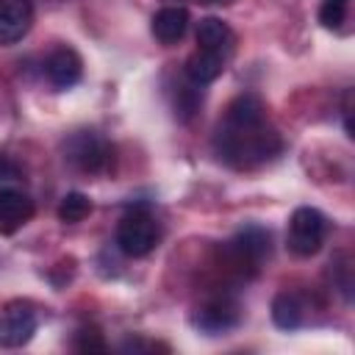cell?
Wrapping results in <instances>:
<instances>
[{
	"instance_id": "6da1fadb",
	"label": "cell",
	"mask_w": 355,
	"mask_h": 355,
	"mask_svg": "<svg viewBox=\"0 0 355 355\" xmlns=\"http://www.w3.org/2000/svg\"><path fill=\"white\" fill-rule=\"evenodd\" d=\"M214 150L233 169H255L272 161L283 150V141L266 125L263 103L255 94H239L216 128Z\"/></svg>"
},
{
	"instance_id": "7a4b0ae2",
	"label": "cell",
	"mask_w": 355,
	"mask_h": 355,
	"mask_svg": "<svg viewBox=\"0 0 355 355\" xmlns=\"http://www.w3.org/2000/svg\"><path fill=\"white\" fill-rule=\"evenodd\" d=\"M111 158H114L111 144L94 130H75L64 141V161L78 172H86V175L105 172L111 166Z\"/></svg>"
},
{
	"instance_id": "3957f363",
	"label": "cell",
	"mask_w": 355,
	"mask_h": 355,
	"mask_svg": "<svg viewBox=\"0 0 355 355\" xmlns=\"http://www.w3.org/2000/svg\"><path fill=\"white\" fill-rule=\"evenodd\" d=\"M327 233V219L316 211V208H297L288 219V236L286 244L297 258H311L313 252H319L322 241Z\"/></svg>"
},
{
	"instance_id": "277c9868",
	"label": "cell",
	"mask_w": 355,
	"mask_h": 355,
	"mask_svg": "<svg viewBox=\"0 0 355 355\" xmlns=\"http://www.w3.org/2000/svg\"><path fill=\"white\" fill-rule=\"evenodd\" d=\"M116 244L130 258H141V255L153 252L158 244V222L147 211H133V214L122 216V222L116 227Z\"/></svg>"
},
{
	"instance_id": "5b68a950",
	"label": "cell",
	"mask_w": 355,
	"mask_h": 355,
	"mask_svg": "<svg viewBox=\"0 0 355 355\" xmlns=\"http://www.w3.org/2000/svg\"><path fill=\"white\" fill-rule=\"evenodd\" d=\"M227 252H230L233 266H239L241 272L244 269H252L255 272L261 266V261L269 255V233L261 230V227H255V225H250V227L239 230L230 239Z\"/></svg>"
},
{
	"instance_id": "8992f818",
	"label": "cell",
	"mask_w": 355,
	"mask_h": 355,
	"mask_svg": "<svg viewBox=\"0 0 355 355\" xmlns=\"http://www.w3.org/2000/svg\"><path fill=\"white\" fill-rule=\"evenodd\" d=\"M239 305L227 297H216V300H208L205 305H200L194 313H191V324L208 336H219V333H227L230 327L239 324Z\"/></svg>"
},
{
	"instance_id": "52a82bcc",
	"label": "cell",
	"mask_w": 355,
	"mask_h": 355,
	"mask_svg": "<svg viewBox=\"0 0 355 355\" xmlns=\"http://www.w3.org/2000/svg\"><path fill=\"white\" fill-rule=\"evenodd\" d=\"M33 22V0H0V47L22 42Z\"/></svg>"
},
{
	"instance_id": "ba28073f",
	"label": "cell",
	"mask_w": 355,
	"mask_h": 355,
	"mask_svg": "<svg viewBox=\"0 0 355 355\" xmlns=\"http://www.w3.org/2000/svg\"><path fill=\"white\" fill-rule=\"evenodd\" d=\"M44 72H47V80H50L58 92H64V89H72V86L80 80V75H83V61H80V55H78L72 47H58V50H53V53L47 55Z\"/></svg>"
},
{
	"instance_id": "9c48e42d",
	"label": "cell",
	"mask_w": 355,
	"mask_h": 355,
	"mask_svg": "<svg viewBox=\"0 0 355 355\" xmlns=\"http://www.w3.org/2000/svg\"><path fill=\"white\" fill-rule=\"evenodd\" d=\"M36 330V316L28 305H8L3 319H0V344L3 347H22L25 341H31Z\"/></svg>"
},
{
	"instance_id": "30bf717a",
	"label": "cell",
	"mask_w": 355,
	"mask_h": 355,
	"mask_svg": "<svg viewBox=\"0 0 355 355\" xmlns=\"http://www.w3.org/2000/svg\"><path fill=\"white\" fill-rule=\"evenodd\" d=\"M33 216V200L14 189H0V233L19 230Z\"/></svg>"
},
{
	"instance_id": "8fae6325",
	"label": "cell",
	"mask_w": 355,
	"mask_h": 355,
	"mask_svg": "<svg viewBox=\"0 0 355 355\" xmlns=\"http://www.w3.org/2000/svg\"><path fill=\"white\" fill-rule=\"evenodd\" d=\"M233 31L227 22H222L219 17H202L197 22V47L200 50H211L227 58V53L233 50Z\"/></svg>"
},
{
	"instance_id": "7c38bea8",
	"label": "cell",
	"mask_w": 355,
	"mask_h": 355,
	"mask_svg": "<svg viewBox=\"0 0 355 355\" xmlns=\"http://www.w3.org/2000/svg\"><path fill=\"white\" fill-rule=\"evenodd\" d=\"M189 28V11L183 6H164L161 11H155L153 17V36L161 44H175L183 39Z\"/></svg>"
},
{
	"instance_id": "4fadbf2b",
	"label": "cell",
	"mask_w": 355,
	"mask_h": 355,
	"mask_svg": "<svg viewBox=\"0 0 355 355\" xmlns=\"http://www.w3.org/2000/svg\"><path fill=\"white\" fill-rule=\"evenodd\" d=\"M225 61H227L225 55L197 47V50L186 58V78H189L191 83H197V86H205V83H211V80H216V78L222 75Z\"/></svg>"
},
{
	"instance_id": "5bb4252c",
	"label": "cell",
	"mask_w": 355,
	"mask_h": 355,
	"mask_svg": "<svg viewBox=\"0 0 355 355\" xmlns=\"http://www.w3.org/2000/svg\"><path fill=\"white\" fill-rule=\"evenodd\" d=\"M272 322L280 330H297L302 324V302L297 294L283 291L272 300Z\"/></svg>"
},
{
	"instance_id": "9a60e30c",
	"label": "cell",
	"mask_w": 355,
	"mask_h": 355,
	"mask_svg": "<svg viewBox=\"0 0 355 355\" xmlns=\"http://www.w3.org/2000/svg\"><path fill=\"white\" fill-rule=\"evenodd\" d=\"M89 214H92V200H89L83 191H69V194H64V200L58 202V219L67 222V225L83 222Z\"/></svg>"
},
{
	"instance_id": "2e32d148",
	"label": "cell",
	"mask_w": 355,
	"mask_h": 355,
	"mask_svg": "<svg viewBox=\"0 0 355 355\" xmlns=\"http://www.w3.org/2000/svg\"><path fill=\"white\" fill-rule=\"evenodd\" d=\"M72 349H78V352H105L108 344H105V338H103V333L97 327H80L75 333Z\"/></svg>"
},
{
	"instance_id": "e0dca14e",
	"label": "cell",
	"mask_w": 355,
	"mask_h": 355,
	"mask_svg": "<svg viewBox=\"0 0 355 355\" xmlns=\"http://www.w3.org/2000/svg\"><path fill=\"white\" fill-rule=\"evenodd\" d=\"M347 3L349 0H322L319 6V22L324 28H338L347 17Z\"/></svg>"
},
{
	"instance_id": "ac0fdd59",
	"label": "cell",
	"mask_w": 355,
	"mask_h": 355,
	"mask_svg": "<svg viewBox=\"0 0 355 355\" xmlns=\"http://www.w3.org/2000/svg\"><path fill=\"white\" fill-rule=\"evenodd\" d=\"M3 175H6V161L0 158V178H3Z\"/></svg>"
},
{
	"instance_id": "d6986e66",
	"label": "cell",
	"mask_w": 355,
	"mask_h": 355,
	"mask_svg": "<svg viewBox=\"0 0 355 355\" xmlns=\"http://www.w3.org/2000/svg\"><path fill=\"white\" fill-rule=\"evenodd\" d=\"M200 3H230V0H200Z\"/></svg>"
},
{
	"instance_id": "ffe728a7",
	"label": "cell",
	"mask_w": 355,
	"mask_h": 355,
	"mask_svg": "<svg viewBox=\"0 0 355 355\" xmlns=\"http://www.w3.org/2000/svg\"><path fill=\"white\" fill-rule=\"evenodd\" d=\"M166 3H175V0H166Z\"/></svg>"
}]
</instances>
